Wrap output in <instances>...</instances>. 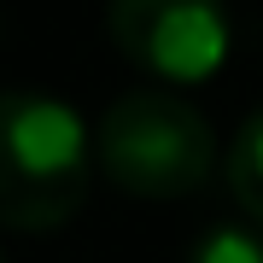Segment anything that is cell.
I'll list each match as a JSON object with an SVG mask.
<instances>
[{
    "mask_svg": "<svg viewBox=\"0 0 263 263\" xmlns=\"http://www.w3.org/2000/svg\"><path fill=\"white\" fill-rule=\"evenodd\" d=\"M100 152L82 111L47 88H0V222L47 234L88 199Z\"/></svg>",
    "mask_w": 263,
    "mask_h": 263,
    "instance_id": "cell-1",
    "label": "cell"
},
{
    "mask_svg": "<svg viewBox=\"0 0 263 263\" xmlns=\"http://www.w3.org/2000/svg\"><path fill=\"white\" fill-rule=\"evenodd\" d=\"M94 152L111 187L135 199H187L216 170V129L176 88H129L105 105Z\"/></svg>",
    "mask_w": 263,
    "mask_h": 263,
    "instance_id": "cell-2",
    "label": "cell"
},
{
    "mask_svg": "<svg viewBox=\"0 0 263 263\" xmlns=\"http://www.w3.org/2000/svg\"><path fill=\"white\" fill-rule=\"evenodd\" d=\"M105 29L135 65L158 70L164 82H205L222 70L234 24L205 0H117Z\"/></svg>",
    "mask_w": 263,
    "mask_h": 263,
    "instance_id": "cell-3",
    "label": "cell"
},
{
    "mask_svg": "<svg viewBox=\"0 0 263 263\" xmlns=\"http://www.w3.org/2000/svg\"><path fill=\"white\" fill-rule=\"evenodd\" d=\"M228 187H234V199L246 205V216L263 228V111L246 117V129L234 135V146H228Z\"/></svg>",
    "mask_w": 263,
    "mask_h": 263,
    "instance_id": "cell-4",
    "label": "cell"
},
{
    "mask_svg": "<svg viewBox=\"0 0 263 263\" xmlns=\"http://www.w3.org/2000/svg\"><path fill=\"white\" fill-rule=\"evenodd\" d=\"M187 263H263V228H252V222H211L193 240Z\"/></svg>",
    "mask_w": 263,
    "mask_h": 263,
    "instance_id": "cell-5",
    "label": "cell"
},
{
    "mask_svg": "<svg viewBox=\"0 0 263 263\" xmlns=\"http://www.w3.org/2000/svg\"><path fill=\"white\" fill-rule=\"evenodd\" d=\"M0 263H6V252H0Z\"/></svg>",
    "mask_w": 263,
    "mask_h": 263,
    "instance_id": "cell-6",
    "label": "cell"
}]
</instances>
